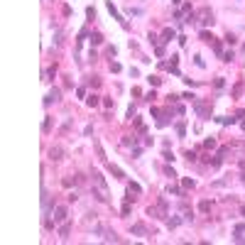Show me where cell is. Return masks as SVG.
Instances as JSON below:
<instances>
[{
    "label": "cell",
    "mask_w": 245,
    "mask_h": 245,
    "mask_svg": "<svg viewBox=\"0 0 245 245\" xmlns=\"http://www.w3.org/2000/svg\"><path fill=\"white\" fill-rule=\"evenodd\" d=\"M93 184H96V191H93V196L98 199V201H103V204H108V184H105V179L101 172H93Z\"/></svg>",
    "instance_id": "cell-1"
},
{
    "label": "cell",
    "mask_w": 245,
    "mask_h": 245,
    "mask_svg": "<svg viewBox=\"0 0 245 245\" xmlns=\"http://www.w3.org/2000/svg\"><path fill=\"white\" fill-rule=\"evenodd\" d=\"M194 17H196V22L204 25V27H206V25H213V12H211V7H201Z\"/></svg>",
    "instance_id": "cell-2"
},
{
    "label": "cell",
    "mask_w": 245,
    "mask_h": 245,
    "mask_svg": "<svg viewBox=\"0 0 245 245\" xmlns=\"http://www.w3.org/2000/svg\"><path fill=\"white\" fill-rule=\"evenodd\" d=\"M147 216H154V218H167V201L159 199L157 206H150L147 209Z\"/></svg>",
    "instance_id": "cell-3"
},
{
    "label": "cell",
    "mask_w": 245,
    "mask_h": 245,
    "mask_svg": "<svg viewBox=\"0 0 245 245\" xmlns=\"http://www.w3.org/2000/svg\"><path fill=\"white\" fill-rule=\"evenodd\" d=\"M105 5H108V10H110V15H113V17H115V20H118V22L123 25V30H128L130 25H128V20H125V17H123V15H120V12L115 10V5H113V0H105Z\"/></svg>",
    "instance_id": "cell-4"
},
{
    "label": "cell",
    "mask_w": 245,
    "mask_h": 245,
    "mask_svg": "<svg viewBox=\"0 0 245 245\" xmlns=\"http://www.w3.org/2000/svg\"><path fill=\"white\" fill-rule=\"evenodd\" d=\"M194 110L199 113L201 120H209V118H211V108H209V105H204L201 101H194Z\"/></svg>",
    "instance_id": "cell-5"
},
{
    "label": "cell",
    "mask_w": 245,
    "mask_h": 245,
    "mask_svg": "<svg viewBox=\"0 0 245 245\" xmlns=\"http://www.w3.org/2000/svg\"><path fill=\"white\" fill-rule=\"evenodd\" d=\"M64 154H66V152H64V147H61V145H54V147L49 150V159H52V162H61V159H64Z\"/></svg>",
    "instance_id": "cell-6"
},
{
    "label": "cell",
    "mask_w": 245,
    "mask_h": 245,
    "mask_svg": "<svg viewBox=\"0 0 245 245\" xmlns=\"http://www.w3.org/2000/svg\"><path fill=\"white\" fill-rule=\"evenodd\" d=\"M52 216H54V223H64V221H66V209H64V206H54Z\"/></svg>",
    "instance_id": "cell-7"
},
{
    "label": "cell",
    "mask_w": 245,
    "mask_h": 245,
    "mask_svg": "<svg viewBox=\"0 0 245 245\" xmlns=\"http://www.w3.org/2000/svg\"><path fill=\"white\" fill-rule=\"evenodd\" d=\"M59 98H61V91H59V88H52V91L47 93V98H44V105H52L54 101H59Z\"/></svg>",
    "instance_id": "cell-8"
},
{
    "label": "cell",
    "mask_w": 245,
    "mask_h": 245,
    "mask_svg": "<svg viewBox=\"0 0 245 245\" xmlns=\"http://www.w3.org/2000/svg\"><path fill=\"white\" fill-rule=\"evenodd\" d=\"M130 233H133V235H145L147 228H145V223H135V226L130 228Z\"/></svg>",
    "instance_id": "cell-9"
},
{
    "label": "cell",
    "mask_w": 245,
    "mask_h": 245,
    "mask_svg": "<svg viewBox=\"0 0 245 245\" xmlns=\"http://www.w3.org/2000/svg\"><path fill=\"white\" fill-rule=\"evenodd\" d=\"M108 169H110V174L115 176V179H125V174H123V169H120V167H115V164H108Z\"/></svg>",
    "instance_id": "cell-10"
},
{
    "label": "cell",
    "mask_w": 245,
    "mask_h": 245,
    "mask_svg": "<svg viewBox=\"0 0 245 245\" xmlns=\"http://www.w3.org/2000/svg\"><path fill=\"white\" fill-rule=\"evenodd\" d=\"M172 39H174V30H169V27H167V30L162 32V39H159V42H164V44H167V42H172Z\"/></svg>",
    "instance_id": "cell-11"
},
{
    "label": "cell",
    "mask_w": 245,
    "mask_h": 245,
    "mask_svg": "<svg viewBox=\"0 0 245 245\" xmlns=\"http://www.w3.org/2000/svg\"><path fill=\"white\" fill-rule=\"evenodd\" d=\"M69 233H71V226H69V223H61V228H59V235L66 240V238H69Z\"/></svg>",
    "instance_id": "cell-12"
},
{
    "label": "cell",
    "mask_w": 245,
    "mask_h": 245,
    "mask_svg": "<svg viewBox=\"0 0 245 245\" xmlns=\"http://www.w3.org/2000/svg\"><path fill=\"white\" fill-rule=\"evenodd\" d=\"M176 135H179V137H184V135H186V123H184V120H179V123H176Z\"/></svg>",
    "instance_id": "cell-13"
},
{
    "label": "cell",
    "mask_w": 245,
    "mask_h": 245,
    "mask_svg": "<svg viewBox=\"0 0 245 245\" xmlns=\"http://www.w3.org/2000/svg\"><path fill=\"white\" fill-rule=\"evenodd\" d=\"M140 191H142L140 184H135V181H130V184H128V194H140Z\"/></svg>",
    "instance_id": "cell-14"
},
{
    "label": "cell",
    "mask_w": 245,
    "mask_h": 245,
    "mask_svg": "<svg viewBox=\"0 0 245 245\" xmlns=\"http://www.w3.org/2000/svg\"><path fill=\"white\" fill-rule=\"evenodd\" d=\"M213 52H216L218 57H223V44H221L218 39H213Z\"/></svg>",
    "instance_id": "cell-15"
},
{
    "label": "cell",
    "mask_w": 245,
    "mask_h": 245,
    "mask_svg": "<svg viewBox=\"0 0 245 245\" xmlns=\"http://www.w3.org/2000/svg\"><path fill=\"white\" fill-rule=\"evenodd\" d=\"M91 44H103V37L98 35V32H93L91 35Z\"/></svg>",
    "instance_id": "cell-16"
},
{
    "label": "cell",
    "mask_w": 245,
    "mask_h": 245,
    "mask_svg": "<svg viewBox=\"0 0 245 245\" xmlns=\"http://www.w3.org/2000/svg\"><path fill=\"white\" fill-rule=\"evenodd\" d=\"M54 76H57V69H47L44 71V81H52Z\"/></svg>",
    "instance_id": "cell-17"
},
{
    "label": "cell",
    "mask_w": 245,
    "mask_h": 245,
    "mask_svg": "<svg viewBox=\"0 0 245 245\" xmlns=\"http://www.w3.org/2000/svg\"><path fill=\"white\" fill-rule=\"evenodd\" d=\"M216 120H218L221 125H233V123H235V118H216Z\"/></svg>",
    "instance_id": "cell-18"
},
{
    "label": "cell",
    "mask_w": 245,
    "mask_h": 245,
    "mask_svg": "<svg viewBox=\"0 0 245 245\" xmlns=\"http://www.w3.org/2000/svg\"><path fill=\"white\" fill-rule=\"evenodd\" d=\"M86 103L91 105V108H96V105H98V96H88V98H86Z\"/></svg>",
    "instance_id": "cell-19"
},
{
    "label": "cell",
    "mask_w": 245,
    "mask_h": 245,
    "mask_svg": "<svg viewBox=\"0 0 245 245\" xmlns=\"http://www.w3.org/2000/svg\"><path fill=\"white\" fill-rule=\"evenodd\" d=\"M167 226H169V228H176V226H181V218H169V221H167Z\"/></svg>",
    "instance_id": "cell-20"
},
{
    "label": "cell",
    "mask_w": 245,
    "mask_h": 245,
    "mask_svg": "<svg viewBox=\"0 0 245 245\" xmlns=\"http://www.w3.org/2000/svg\"><path fill=\"white\" fill-rule=\"evenodd\" d=\"M147 81H150V83H152V86H159V83H162V78H159V76H150V78H147Z\"/></svg>",
    "instance_id": "cell-21"
},
{
    "label": "cell",
    "mask_w": 245,
    "mask_h": 245,
    "mask_svg": "<svg viewBox=\"0 0 245 245\" xmlns=\"http://www.w3.org/2000/svg\"><path fill=\"white\" fill-rule=\"evenodd\" d=\"M201 39H204V42H213V39H216V37L211 35V32H201Z\"/></svg>",
    "instance_id": "cell-22"
},
{
    "label": "cell",
    "mask_w": 245,
    "mask_h": 245,
    "mask_svg": "<svg viewBox=\"0 0 245 245\" xmlns=\"http://www.w3.org/2000/svg\"><path fill=\"white\" fill-rule=\"evenodd\" d=\"M245 233V223H238V226H235V235H243Z\"/></svg>",
    "instance_id": "cell-23"
},
{
    "label": "cell",
    "mask_w": 245,
    "mask_h": 245,
    "mask_svg": "<svg viewBox=\"0 0 245 245\" xmlns=\"http://www.w3.org/2000/svg\"><path fill=\"white\" fill-rule=\"evenodd\" d=\"M199 209H201L204 213H206V211L211 209V201H201V204H199Z\"/></svg>",
    "instance_id": "cell-24"
},
{
    "label": "cell",
    "mask_w": 245,
    "mask_h": 245,
    "mask_svg": "<svg viewBox=\"0 0 245 245\" xmlns=\"http://www.w3.org/2000/svg\"><path fill=\"white\" fill-rule=\"evenodd\" d=\"M162 157H164V159H167V162H174V154H172V152H169V150H164V154H162Z\"/></svg>",
    "instance_id": "cell-25"
},
{
    "label": "cell",
    "mask_w": 245,
    "mask_h": 245,
    "mask_svg": "<svg viewBox=\"0 0 245 245\" xmlns=\"http://www.w3.org/2000/svg\"><path fill=\"white\" fill-rule=\"evenodd\" d=\"M221 59H223V61H230V59H233V52H223V57H221Z\"/></svg>",
    "instance_id": "cell-26"
},
{
    "label": "cell",
    "mask_w": 245,
    "mask_h": 245,
    "mask_svg": "<svg viewBox=\"0 0 245 245\" xmlns=\"http://www.w3.org/2000/svg\"><path fill=\"white\" fill-rule=\"evenodd\" d=\"M167 98H169V103H176V101H179V98H181V96H176V93H169V96H167Z\"/></svg>",
    "instance_id": "cell-27"
},
{
    "label": "cell",
    "mask_w": 245,
    "mask_h": 245,
    "mask_svg": "<svg viewBox=\"0 0 245 245\" xmlns=\"http://www.w3.org/2000/svg\"><path fill=\"white\" fill-rule=\"evenodd\" d=\"M164 174H167V176H172V179H174V176H176V172H174V169H172V167H167V169H164Z\"/></svg>",
    "instance_id": "cell-28"
},
{
    "label": "cell",
    "mask_w": 245,
    "mask_h": 245,
    "mask_svg": "<svg viewBox=\"0 0 245 245\" xmlns=\"http://www.w3.org/2000/svg\"><path fill=\"white\" fill-rule=\"evenodd\" d=\"M204 147H209V150H211V147H216V140H213V137H211V140H206V142H204Z\"/></svg>",
    "instance_id": "cell-29"
},
{
    "label": "cell",
    "mask_w": 245,
    "mask_h": 245,
    "mask_svg": "<svg viewBox=\"0 0 245 245\" xmlns=\"http://www.w3.org/2000/svg\"><path fill=\"white\" fill-rule=\"evenodd\" d=\"M154 52H157V57H164V47H162V44H157V49H154Z\"/></svg>",
    "instance_id": "cell-30"
},
{
    "label": "cell",
    "mask_w": 245,
    "mask_h": 245,
    "mask_svg": "<svg viewBox=\"0 0 245 245\" xmlns=\"http://www.w3.org/2000/svg\"><path fill=\"white\" fill-rule=\"evenodd\" d=\"M194 61H196V66H201V69H204V66H206V64H204V59H201V57H194Z\"/></svg>",
    "instance_id": "cell-31"
},
{
    "label": "cell",
    "mask_w": 245,
    "mask_h": 245,
    "mask_svg": "<svg viewBox=\"0 0 245 245\" xmlns=\"http://www.w3.org/2000/svg\"><path fill=\"white\" fill-rule=\"evenodd\" d=\"M91 86H93V88H96V86H101V78H98V76H93V78H91Z\"/></svg>",
    "instance_id": "cell-32"
},
{
    "label": "cell",
    "mask_w": 245,
    "mask_h": 245,
    "mask_svg": "<svg viewBox=\"0 0 245 245\" xmlns=\"http://www.w3.org/2000/svg\"><path fill=\"white\" fill-rule=\"evenodd\" d=\"M223 83H226V81H223V76H218V78H216V88H223Z\"/></svg>",
    "instance_id": "cell-33"
},
{
    "label": "cell",
    "mask_w": 245,
    "mask_h": 245,
    "mask_svg": "<svg viewBox=\"0 0 245 245\" xmlns=\"http://www.w3.org/2000/svg\"><path fill=\"white\" fill-rule=\"evenodd\" d=\"M49 128H52V120H49V118H47V120H44V125H42V130H44V133H47V130H49Z\"/></svg>",
    "instance_id": "cell-34"
},
{
    "label": "cell",
    "mask_w": 245,
    "mask_h": 245,
    "mask_svg": "<svg viewBox=\"0 0 245 245\" xmlns=\"http://www.w3.org/2000/svg\"><path fill=\"white\" fill-rule=\"evenodd\" d=\"M184 189H194V181L191 179H184Z\"/></svg>",
    "instance_id": "cell-35"
},
{
    "label": "cell",
    "mask_w": 245,
    "mask_h": 245,
    "mask_svg": "<svg viewBox=\"0 0 245 245\" xmlns=\"http://www.w3.org/2000/svg\"><path fill=\"white\" fill-rule=\"evenodd\" d=\"M128 12H130V15H142V10H140V7H130Z\"/></svg>",
    "instance_id": "cell-36"
},
{
    "label": "cell",
    "mask_w": 245,
    "mask_h": 245,
    "mask_svg": "<svg viewBox=\"0 0 245 245\" xmlns=\"http://www.w3.org/2000/svg\"><path fill=\"white\" fill-rule=\"evenodd\" d=\"M142 154V147H133V157H140Z\"/></svg>",
    "instance_id": "cell-37"
},
{
    "label": "cell",
    "mask_w": 245,
    "mask_h": 245,
    "mask_svg": "<svg viewBox=\"0 0 245 245\" xmlns=\"http://www.w3.org/2000/svg\"><path fill=\"white\" fill-rule=\"evenodd\" d=\"M226 42L228 44H235V35H226Z\"/></svg>",
    "instance_id": "cell-38"
},
{
    "label": "cell",
    "mask_w": 245,
    "mask_h": 245,
    "mask_svg": "<svg viewBox=\"0 0 245 245\" xmlns=\"http://www.w3.org/2000/svg\"><path fill=\"white\" fill-rule=\"evenodd\" d=\"M110 71H115V74H118V71H120V64H118V61H113V64H110Z\"/></svg>",
    "instance_id": "cell-39"
},
{
    "label": "cell",
    "mask_w": 245,
    "mask_h": 245,
    "mask_svg": "<svg viewBox=\"0 0 245 245\" xmlns=\"http://www.w3.org/2000/svg\"><path fill=\"white\" fill-rule=\"evenodd\" d=\"M103 105H105V108H113L115 103H113V98H105V101H103Z\"/></svg>",
    "instance_id": "cell-40"
},
{
    "label": "cell",
    "mask_w": 245,
    "mask_h": 245,
    "mask_svg": "<svg viewBox=\"0 0 245 245\" xmlns=\"http://www.w3.org/2000/svg\"><path fill=\"white\" fill-rule=\"evenodd\" d=\"M172 2H174V5H179V2H181V0H172Z\"/></svg>",
    "instance_id": "cell-41"
}]
</instances>
